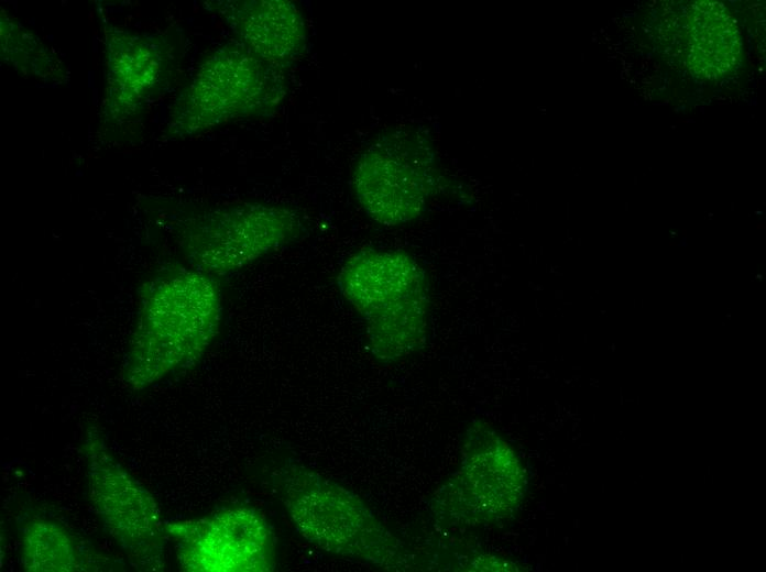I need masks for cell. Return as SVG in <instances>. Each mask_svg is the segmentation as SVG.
<instances>
[{"label": "cell", "mask_w": 766, "mask_h": 572, "mask_svg": "<svg viewBox=\"0 0 766 572\" xmlns=\"http://www.w3.org/2000/svg\"><path fill=\"white\" fill-rule=\"evenodd\" d=\"M221 318L214 276L193 267L158 275L142 295L122 365L123 382L142 391L190 369L215 340Z\"/></svg>", "instance_id": "cell-1"}, {"label": "cell", "mask_w": 766, "mask_h": 572, "mask_svg": "<svg viewBox=\"0 0 766 572\" xmlns=\"http://www.w3.org/2000/svg\"><path fill=\"white\" fill-rule=\"evenodd\" d=\"M272 487L296 531L339 557L390 571L413 568V556L353 492L296 460L271 473Z\"/></svg>", "instance_id": "cell-2"}, {"label": "cell", "mask_w": 766, "mask_h": 572, "mask_svg": "<svg viewBox=\"0 0 766 572\" xmlns=\"http://www.w3.org/2000/svg\"><path fill=\"white\" fill-rule=\"evenodd\" d=\"M337 286L360 316L373 358L396 362L425 345L429 289L413 256L390 249L361 250L341 265Z\"/></svg>", "instance_id": "cell-3"}, {"label": "cell", "mask_w": 766, "mask_h": 572, "mask_svg": "<svg viewBox=\"0 0 766 572\" xmlns=\"http://www.w3.org/2000/svg\"><path fill=\"white\" fill-rule=\"evenodd\" d=\"M529 476L518 452L495 428H467L455 472L436 490L429 512L442 528H492L513 520L527 497Z\"/></svg>", "instance_id": "cell-4"}, {"label": "cell", "mask_w": 766, "mask_h": 572, "mask_svg": "<svg viewBox=\"0 0 766 572\" xmlns=\"http://www.w3.org/2000/svg\"><path fill=\"white\" fill-rule=\"evenodd\" d=\"M286 95L283 70L240 43L226 44L198 67L173 108L169 132L199 134L232 120L275 109Z\"/></svg>", "instance_id": "cell-5"}, {"label": "cell", "mask_w": 766, "mask_h": 572, "mask_svg": "<svg viewBox=\"0 0 766 572\" xmlns=\"http://www.w3.org/2000/svg\"><path fill=\"white\" fill-rule=\"evenodd\" d=\"M89 505L103 531L139 571L165 568L166 527L155 496L116 458L97 427L85 431Z\"/></svg>", "instance_id": "cell-6"}, {"label": "cell", "mask_w": 766, "mask_h": 572, "mask_svg": "<svg viewBox=\"0 0 766 572\" xmlns=\"http://www.w3.org/2000/svg\"><path fill=\"white\" fill-rule=\"evenodd\" d=\"M304 231L296 210L245 202L201 213L185 224L180 245L190 267L223 276L284 248Z\"/></svg>", "instance_id": "cell-7"}, {"label": "cell", "mask_w": 766, "mask_h": 572, "mask_svg": "<svg viewBox=\"0 0 766 572\" xmlns=\"http://www.w3.org/2000/svg\"><path fill=\"white\" fill-rule=\"evenodd\" d=\"M354 196L375 222L395 227L418 218L436 186L428 146L414 133L395 131L366 147L351 175Z\"/></svg>", "instance_id": "cell-8"}, {"label": "cell", "mask_w": 766, "mask_h": 572, "mask_svg": "<svg viewBox=\"0 0 766 572\" xmlns=\"http://www.w3.org/2000/svg\"><path fill=\"white\" fill-rule=\"evenodd\" d=\"M165 527L182 571L267 572L275 566L273 532L254 507H222Z\"/></svg>", "instance_id": "cell-9"}, {"label": "cell", "mask_w": 766, "mask_h": 572, "mask_svg": "<svg viewBox=\"0 0 766 572\" xmlns=\"http://www.w3.org/2000/svg\"><path fill=\"white\" fill-rule=\"evenodd\" d=\"M220 12L241 45L266 64L284 70L304 53L307 25L288 0L225 1Z\"/></svg>", "instance_id": "cell-10"}, {"label": "cell", "mask_w": 766, "mask_h": 572, "mask_svg": "<svg viewBox=\"0 0 766 572\" xmlns=\"http://www.w3.org/2000/svg\"><path fill=\"white\" fill-rule=\"evenodd\" d=\"M20 564L26 572H78L102 570L96 552L88 549L63 524L32 516L20 529Z\"/></svg>", "instance_id": "cell-11"}, {"label": "cell", "mask_w": 766, "mask_h": 572, "mask_svg": "<svg viewBox=\"0 0 766 572\" xmlns=\"http://www.w3.org/2000/svg\"><path fill=\"white\" fill-rule=\"evenodd\" d=\"M107 102L127 113L158 76L161 58L143 38L123 32L107 37Z\"/></svg>", "instance_id": "cell-12"}, {"label": "cell", "mask_w": 766, "mask_h": 572, "mask_svg": "<svg viewBox=\"0 0 766 572\" xmlns=\"http://www.w3.org/2000/svg\"><path fill=\"white\" fill-rule=\"evenodd\" d=\"M495 558L494 557H482V558H474L472 559L471 566L472 569L470 570H478V571H518L523 570L522 565H518L516 563L510 562L504 559H497L496 562H494Z\"/></svg>", "instance_id": "cell-13"}]
</instances>
